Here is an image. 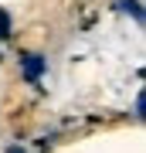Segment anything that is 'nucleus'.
<instances>
[{"label": "nucleus", "mask_w": 146, "mask_h": 153, "mask_svg": "<svg viewBox=\"0 0 146 153\" xmlns=\"http://www.w3.org/2000/svg\"><path fill=\"white\" fill-rule=\"evenodd\" d=\"M27 75H31V78L41 75V58H27Z\"/></svg>", "instance_id": "obj_1"}, {"label": "nucleus", "mask_w": 146, "mask_h": 153, "mask_svg": "<svg viewBox=\"0 0 146 153\" xmlns=\"http://www.w3.org/2000/svg\"><path fill=\"white\" fill-rule=\"evenodd\" d=\"M7 153H27L24 146H10V150H7Z\"/></svg>", "instance_id": "obj_2"}]
</instances>
